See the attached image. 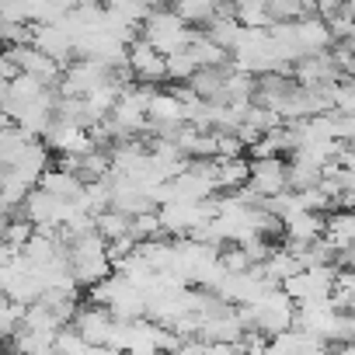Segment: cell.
<instances>
[{"instance_id": "1", "label": "cell", "mask_w": 355, "mask_h": 355, "mask_svg": "<svg viewBox=\"0 0 355 355\" xmlns=\"http://www.w3.org/2000/svg\"><path fill=\"white\" fill-rule=\"evenodd\" d=\"M67 251H70L73 275H77V282H80L84 289L98 286L101 279H108V275L115 272V261H112V254H108V241H105L98 230L73 237Z\"/></svg>"}, {"instance_id": "2", "label": "cell", "mask_w": 355, "mask_h": 355, "mask_svg": "<svg viewBox=\"0 0 355 355\" xmlns=\"http://www.w3.org/2000/svg\"><path fill=\"white\" fill-rule=\"evenodd\" d=\"M196 35H199V28H192V21L178 8H153L143 21V39H150L160 53L185 49V46H192Z\"/></svg>"}, {"instance_id": "3", "label": "cell", "mask_w": 355, "mask_h": 355, "mask_svg": "<svg viewBox=\"0 0 355 355\" xmlns=\"http://www.w3.org/2000/svg\"><path fill=\"white\" fill-rule=\"evenodd\" d=\"M251 310H254V327H261L265 334H279L296 324V300L282 286H272L268 293H261L251 303Z\"/></svg>"}, {"instance_id": "4", "label": "cell", "mask_w": 355, "mask_h": 355, "mask_svg": "<svg viewBox=\"0 0 355 355\" xmlns=\"http://www.w3.org/2000/svg\"><path fill=\"white\" fill-rule=\"evenodd\" d=\"M334 272L338 265H306L296 275H289L282 282V289L296 300V303H313V300H327L334 293Z\"/></svg>"}, {"instance_id": "5", "label": "cell", "mask_w": 355, "mask_h": 355, "mask_svg": "<svg viewBox=\"0 0 355 355\" xmlns=\"http://www.w3.org/2000/svg\"><path fill=\"white\" fill-rule=\"evenodd\" d=\"M248 189L258 196V199H272L289 185V160L279 153V157H251V182Z\"/></svg>"}, {"instance_id": "6", "label": "cell", "mask_w": 355, "mask_h": 355, "mask_svg": "<svg viewBox=\"0 0 355 355\" xmlns=\"http://www.w3.org/2000/svg\"><path fill=\"white\" fill-rule=\"evenodd\" d=\"M185 122H189V108H185L182 98L174 94V87H171V91H153L146 136H174Z\"/></svg>"}, {"instance_id": "7", "label": "cell", "mask_w": 355, "mask_h": 355, "mask_svg": "<svg viewBox=\"0 0 355 355\" xmlns=\"http://www.w3.org/2000/svg\"><path fill=\"white\" fill-rule=\"evenodd\" d=\"M42 139H46L49 150H56L60 157H63V153L84 157V153H91V150L98 146L87 125H80V122H73V119H63V115H56V119L49 122V129L42 132Z\"/></svg>"}, {"instance_id": "8", "label": "cell", "mask_w": 355, "mask_h": 355, "mask_svg": "<svg viewBox=\"0 0 355 355\" xmlns=\"http://www.w3.org/2000/svg\"><path fill=\"white\" fill-rule=\"evenodd\" d=\"M112 77V67L91 56H77L73 63H67L63 80H60V94H87L98 84H105Z\"/></svg>"}, {"instance_id": "9", "label": "cell", "mask_w": 355, "mask_h": 355, "mask_svg": "<svg viewBox=\"0 0 355 355\" xmlns=\"http://www.w3.org/2000/svg\"><path fill=\"white\" fill-rule=\"evenodd\" d=\"M341 77H345V73L338 70L331 49H327V53L300 56V60L293 63V80H296L300 87H320V84H334V80H341Z\"/></svg>"}, {"instance_id": "10", "label": "cell", "mask_w": 355, "mask_h": 355, "mask_svg": "<svg viewBox=\"0 0 355 355\" xmlns=\"http://www.w3.org/2000/svg\"><path fill=\"white\" fill-rule=\"evenodd\" d=\"M67 209H70V199H60V196H53V192H46V189H39V185L28 192V199H25V206H21V213H25L35 227H63Z\"/></svg>"}, {"instance_id": "11", "label": "cell", "mask_w": 355, "mask_h": 355, "mask_svg": "<svg viewBox=\"0 0 355 355\" xmlns=\"http://www.w3.org/2000/svg\"><path fill=\"white\" fill-rule=\"evenodd\" d=\"M73 327H77L87 341H94L101 352H108V338H112V331H115V313H112V306L87 303V306H80V310H77Z\"/></svg>"}, {"instance_id": "12", "label": "cell", "mask_w": 355, "mask_h": 355, "mask_svg": "<svg viewBox=\"0 0 355 355\" xmlns=\"http://www.w3.org/2000/svg\"><path fill=\"white\" fill-rule=\"evenodd\" d=\"M129 67L143 84H160L167 80V53H160L150 39H136L129 46Z\"/></svg>"}, {"instance_id": "13", "label": "cell", "mask_w": 355, "mask_h": 355, "mask_svg": "<svg viewBox=\"0 0 355 355\" xmlns=\"http://www.w3.org/2000/svg\"><path fill=\"white\" fill-rule=\"evenodd\" d=\"M282 223H286L282 227V241L293 251H300V248H306V244H313V241H320L327 234V216L324 213H310V209H303V213H296V216H289Z\"/></svg>"}, {"instance_id": "14", "label": "cell", "mask_w": 355, "mask_h": 355, "mask_svg": "<svg viewBox=\"0 0 355 355\" xmlns=\"http://www.w3.org/2000/svg\"><path fill=\"white\" fill-rule=\"evenodd\" d=\"M293 28H296V42H300V53L310 56V53H327L334 46V32L327 25L324 15H306V18H293Z\"/></svg>"}, {"instance_id": "15", "label": "cell", "mask_w": 355, "mask_h": 355, "mask_svg": "<svg viewBox=\"0 0 355 355\" xmlns=\"http://www.w3.org/2000/svg\"><path fill=\"white\" fill-rule=\"evenodd\" d=\"M32 46L46 49L63 67L73 63V35L63 25H56V21H32Z\"/></svg>"}, {"instance_id": "16", "label": "cell", "mask_w": 355, "mask_h": 355, "mask_svg": "<svg viewBox=\"0 0 355 355\" xmlns=\"http://www.w3.org/2000/svg\"><path fill=\"white\" fill-rule=\"evenodd\" d=\"M32 189L35 185L28 182V178H21L15 167H4V174H0V202H4V213L8 216L21 213V206H25V199H28Z\"/></svg>"}, {"instance_id": "17", "label": "cell", "mask_w": 355, "mask_h": 355, "mask_svg": "<svg viewBox=\"0 0 355 355\" xmlns=\"http://www.w3.org/2000/svg\"><path fill=\"white\" fill-rule=\"evenodd\" d=\"M84 178L77 174V171H70V167H49L46 174H42V182H39V189H46V192H53V196H60V199H77L80 192H84Z\"/></svg>"}, {"instance_id": "18", "label": "cell", "mask_w": 355, "mask_h": 355, "mask_svg": "<svg viewBox=\"0 0 355 355\" xmlns=\"http://www.w3.org/2000/svg\"><path fill=\"white\" fill-rule=\"evenodd\" d=\"M216 182L220 192H237L251 182V160L244 157H216Z\"/></svg>"}, {"instance_id": "19", "label": "cell", "mask_w": 355, "mask_h": 355, "mask_svg": "<svg viewBox=\"0 0 355 355\" xmlns=\"http://www.w3.org/2000/svg\"><path fill=\"white\" fill-rule=\"evenodd\" d=\"M324 178V164L303 157V153H289V185L293 189H313Z\"/></svg>"}, {"instance_id": "20", "label": "cell", "mask_w": 355, "mask_h": 355, "mask_svg": "<svg viewBox=\"0 0 355 355\" xmlns=\"http://www.w3.org/2000/svg\"><path fill=\"white\" fill-rule=\"evenodd\" d=\"M199 60H196V53L185 46V49H178V53H167V80L171 84H189L196 73H199Z\"/></svg>"}, {"instance_id": "21", "label": "cell", "mask_w": 355, "mask_h": 355, "mask_svg": "<svg viewBox=\"0 0 355 355\" xmlns=\"http://www.w3.org/2000/svg\"><path fill=\"white\" fill-rule=\"evenodd\" d=\"M189 49L196 53V60H199L202 67H227V63H230V49L220 46V42H216L213 35H206V32H199Z\"/></svg>"}, {"instance_id": "22", "label": "cell", "mask_w": 355, "mask_h": 355, "mask_svg": "<svg viewBox=\"0 0 355 355\" xmlns=\"http://www.w3.org/2000/svg\"><path fill=\"white\" fill-rule=\"evenodd\" d=\"M49 84L42 80V77H35V73H18L15 80H8L4 84V101H32V98H39L42 91H46Z\"/></svg>"}, {"instance_id": "23", "label": "cell", "mask_w": 355, "mask_h": 355, "mask_svg": "<svg viewBox=\"0 0 355 355\" xmlns=\"http://www.w3.org/2000/svg\"><path fill=\"white\" fill-rule=\"evenodd\" d=\"M206 101L223 98V84H227V67H199V73L189 80Z\"/></svg>"}, {"instance_id": "24", "label": "cell", "mask_w": 355, "mask_h": 355, "mask_svg": "<svg viewBox=\"0 0 355 355\" xmlns=\"http://www.w3.org/2000/svg\"><path fill=\"white\" fill-rule=\"evenodd\" d=\"M234 11H237L241 25H251V28H272L275 25V15L265 0H234Z\"/></svg>"}, {"instance_id": "25", "label": "cell", "mask_w": 355, "mask_h": 355, "mask_svg": "<svg viewBox=\"0 0 355 355\" xmlns=\"http://www.w3.org/2000/svg\"><path fill=\"white\" fill-rule=\"evenodd\" d=\"M112 171H115V164H112V150L105 153V146H94L91 153L80 157V178H84V182H94V178H108Z\"/></svg>"}, {"instance_id": "26", "label": "cell", "mask_w": 355, "mask_h": 355, "mask_svg": "<svg viewBox=\"0 0 355 355\" xmlns=\"http://www.w3.org/2000/svg\"><path fill=\"white\" fill-rule=\"evenodd\" d=\"M94 220H98V234H101L105 241H115V237L129 234V227H132V216L122 213V209H115V206L105 209V213H98Z\"/></svg>"}, {"instance_id": "27", "label": "cell", "mask_w": 355, "mask_h": 355, "mask_svg": "<svg viewBox=\"0 0 355 355\" xmlns=\"http://www.w3.org/2000/svg\"><path fill=\"white\" fill-rule=\"evenodd\" d=\"M25 313H28V303H21V300H11V296H4L0 300V334H4V341L21 327V320H25Z\"/></svg>"}, {"instance_id": "28", "label": "cell", "mask_w": 355, "mask_h": 355, "mask_svg": "<svg viewBox=\"0 0 355 355\" xmlns=\"http://www.w3.org/2000/svg\"><path fill=\"white\" fill-rule=\"evenodd\" d=\"M56 352H67V355H87V352H101L94 341H87L73 324H67L60 334H56Z\"/></svg>"}, {"instance_id": "29", "label": "cell", "mask_w": 355, "mask_h": 355, "mask_svg": "<svg viewBox=\"0 0 355 355\" xmlns=\"http://www.w3.org/2000/svg\"><path fill=\"white\" fill-rule=\"evenodd\" d=\"M32 234H35V223H32L25 213L8 216V227H4V244H11V248H25Z\"/></svg>"}, {"instance_id": "30", "label": "cell", "mask_w": 355, "mask_h": 355, "mask_svg": "<svg viewBox=\"0 0 355 355\" xmlns=\"http://www.w3.org/2000/svg\"><path fill=\"white\" fill-rule=\"evenodd\" d=\"M220 258H223V265H227L230 272H248V268L254 265L244 244H230V248H223V251H220Z\"/></svg>"}, {"instance_id": "31", "label": "cell", "mask_w": 355, "mask_h": 355, "mask_svg": "<svg viewBox=\"0 0 355 355\" xmlns=\"http://www.w3.org/2000/svg\"><path fill=\"white\" fill-rule=\"evenodd\" d=\"M327 25H331V32H334V42H341V39H352V35H355V15L348 11V4H345L338 15H331V18H327Z\"/></svg>"}, {"instance_id": "32", "label": "cell", "mask_w": 355, "mask_h": 355, "mask_svg": "<svg viewBox=\"0 0 355 355\" xmlns=\"http://www.w3.org/2000/svg\"><path fill=\"white\" fill-rule=\"evenodd\" d=\"M334 105H338V112H355V73H348L345 80H338Z\"/></svg>"}, {"instance_id": "33", "label": "cell", "mask_w": 355, "mask_h": 355, "mask_svg": "<svg viewBox=\"0 0 355 355\" xmlns=\"http://www.w3.org/2000/svg\"><path fill=\"white\" fill-rule=\"evenodd\" d=\"M334 132L341 143L355 146V112H334Z\"/></svg>"}, {"instance_id": "34", "label": "cell", "mask_w": 355, "mask_h": 355, "mask_svg": "<svg viewBox=\"0 0 355 355\" xmlns=\"http://www.w3.org/2000/svg\"><path fill=\"white\" fill-rule=\"evenodd\" d=\"M341 8H345V0H317V15H324V18L338 15Z\"/></svg>"}, {"instance_id": "35", "label": "cell", "mask_w": 355, "mask_h": 355, "mask_svg": "<svg viewBox=\"0 0 355 355\" xmlns=\"http://www.w3.org/2000/svg\"><path fill=\"white\" fill-rule=\"evenodd\" d=\"M143 4H146V8L153 11V8H164V4H167V0H143Z\"/></svg>"}, {"instance_id": "36", "label": "cell", "mask_w": 355, "mask_h": 355, "mask_svg": "<svg viewBox=\"0 0 355 355\" xmlns=\"http://www.w3.org/2000/svg\"><path fill=\"white\" fill-rule=\"evenodd\" d=\"M105 4H112V0H105Z\"/></svg>"}]
</instances>
